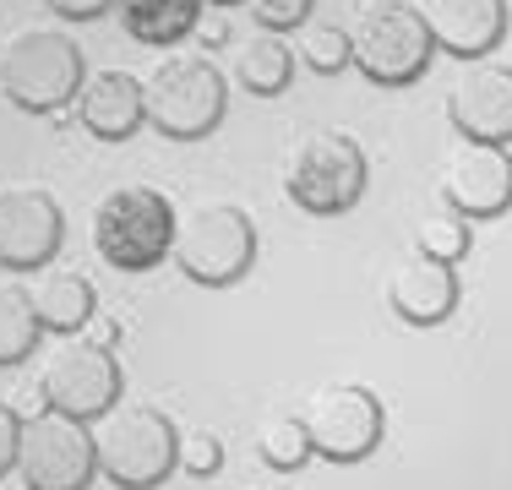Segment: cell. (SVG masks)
<instances>
[{"label": "cell", "instance_id": "obj_1", "mask_svg": "<svg viewBox=\"0 0 512 490\" xmlns=\"http://www.w3.org/2000/svg\"><path fill=\"white\" fill-rule=\"evenodd\" d=\"M88 431L99 474L115 480L120 490H153L158 480H169V469L180 458V431L153 403H109Z\"/></svg>", "mask_w": 512, "mask_h": 490}, {"label": "cell", "instance_id": "obj_15", "mask_svg": "<svg viewBox=\"0 0 512 490\" xmlns=\"http://www.w3.org/2000/svg\"><path fill=\"white\" fill-rule=\"evenodd\" d=\"M387 305L409 327H442L458 305V273L447 262H431L420 251H404L387 267Z\"/></svg>", "mask_w": 512, "mask_h": 490}, {"label": "cell", "instance_id": "obj_2", "mask_svg": "<svg viewBox=\"0 0 512 490\" xmlns=\"http://www.w3.org/2000/svg\"><path fill=\"white\" fill-rule=\"evenodd\" d=\"M82 77H88L82 49L60 28L28 22V28L6 33V44H0V93L17 109H28V115H50V109L71 104Z\"/></svg>", "mask_w": 512, "mask_h": 490}, {"label": "cell", "instance_id": "obj_8", "mask_svg": "<svg viewBox=\"0 0 512 490\" xmlns=\"http://www.w3.org/2000/svg\"><path fill=\"white\" fill-rule=\"evenodd\" d=\"M39 398L71 420H99L109 403H120V360L88 327L55 333L39 349Z\"/></svg>", "mask_w": 512, "mask_h": 490}, {"label": "cell", "instance_id": "obj_25", "mask_svg": "<svg viewBox=\"0 0 512 490\" xmlns=\"http://www.w3.org/2000/svg\"><path fill=\"white\" fill-rule=\"evenodd\" d=\"M251 17L262 33H284V28H306L311 22V0H251Z\"/></svg>", "mask_w": 512, "mask_h": 490}, {"label": "cell", "instance_id": "obj_4", "mask_svg": "<svg viewBox=\"0 0 512 490\" xmlns=\"http://www.w3.org/2000/svg\"><path fill=\"white\" fill-rule=\"evenodd\" d=\"M436 44L409 0H371L349 28V66L376 88H409L425 77Z\"/></svg>", "mask_w": 512, "mask_h": 490}, {"label": "cell", "instance_id": "obj_22", "mask_svg": "<svg viewBox=\"0 0 512 490\" xmlns=\"http://www.w3.org/2000/svg\"><path fill=\"white\" fill-rule=\"evenodd\" d=\"M256 452H262L267 469H300V463L311 458V436H306V420L300 414H273V420H262V431H256Z\"/></svg>", "mask_w": 512, "mask_h": 490}, {"label": "cell", "instance_id": "obj_16", "mask_svg": "<svg viewBox=\"0 0 512 490\" xmlns=\"http://www.w3.org/2000/svg\"><path fill=\"white\" fill-rule=\"evenodd\" d=\"M77 120L93 131V137H104V142H126L131 131L142 126V77H131V71H88L82 77V88H77Z\"/></svg>", "mask_w": 512, "mask_h": 490}, {"label": "cell", "instance_id": "obj_21", "mask_svg": "<svg viewBox=\"0 0 512 490\" xmlns=\"http://www.w3.org/2000/svg\"><path fill=\"white\" fill-rule=\"evenodd\" d=\"M469 218H458L453 207H436V213L420 218V229H414V251L431 256V262H447L458 267L463 256H469Z\"/></svg>", "mask_w": 512, "mask_h": 490}, {"label": "cell", "instance_id": "obj_14", "mask_svg": "<svg viewBox=\"0 0 512 490\" xmlns=\"http://www.w3.org/2000/svg\"><path fill=\"white\" fill-rule=\"evenodd\" d=\"M431 44L458 60H485L507 39V0H420Z\"/></svg>", "mask_w": 512, "mask_h": 490}, {"label": "cell", "instance_id": "obj_29", "mask_svg": "<svg viewBox=\"0 0 512 490\" xmlns=\"http://www.w3.org/2000/svg\"><path fill=\"white\" fill-rule=\"evenodd\" d=\"M202 6H207V0H202ZM213 6H235V0H213Z\"/></svg>", "mask_w": 512, "mask_h": 490}, {"label": "cell", "instance_id": "obj_11", "mask_svg": "<svg viewBox=\"0 0 512 490\" xmlns=\"http://www.w3.org/2000/svg\"><path fill=\"white\" fill-rule=\"evenodd\" d=\"M442 202L458 218L480 224L512 207V147L507 142H453L436 169Z\"/></svg>", "mask_w": 512, "mask_h": 490}, {"label": "cell", "instance_id": "obj_19", "mask_svg": "<svg viewBox=\"0 0 512 490\" xmlns=\"http://www.w3.org/2000/svg\"><path fill=\"white\" fill-rule=\"evenodd\" d=\"M235 77H240V88H251L256 98L284 93L289 77H295V49L278 39V33H251V39L235 49Z\"/></svg>", "mask_w": 512, "mask_h": 490}, {"label": "cell", "instance_id": "obj_7", "mask_svg": "<svg viewBox=\"0 0 512 490\" xmlns=\"http://www.w3.org/2000/svg\"><path fill=\"white\" fill-rule=\"evenodd\" d=\"M284 191L295 207H306L316 218L349 213L365 191V153L349 131H306L289 142L284 153Z\"/></svg>", "mask_w": 512, "mask_h": 490}, {"label": "cell", "instance_id": "obj_17", "mask_svg": "<svg viewBox=\"0 0 512 490\" xmlns=\"http://www.w3.org/2000/svg\"><path fill=\"white\" fill-rule=\"evenodd\" d=\"M28 300H33V316L39 327L50 333H82L93 322V284L77 273V267H39L28 284Z\"/></svg>", "mask_w": 512, "mask_h": 490}, {"label": "cell", "instance_id": "obj_5", "mask_svg": "<svg viewBox=\"0 0 512 490\" xmlns=\"http://www.w3.org/2000/svg\"><path fill=\"white\" fill-rule=\"evenodd\" d=\"M142 115L169 142H197L224 120V77L202 55H158L142 71Z\"/></svg>", "mask_w": 512, "mask_h": 490}, {"label": "cell", "instance_id": "obj_18", "mask_svg": "<svg viewBox=\"0 0 512 490\" xmlns=\"http://www.w3.org/2000/svg\"><path fill=\"white\" fill-rule=\"evenodd\" d=\"M120 28L142 44H175L197 28L202 0H115Z\"/></svg>", "mask_w": 512, "mask_h": 490}, {"label": "cell", "instance_id": "obj_26", "mask_svg": "<svg viewBox=\"0 0 512 490\" xmlns=\"http://www.w3.org/2000/svg\"><path fill=\"white\" fill-rule=\"evenodd\" d=\"M17 436H22V414L11 403H0V474L17 469Z\"/></svg>", "mask_w": 512, "mask_h": 490}, {"label": "cell", "instance_id": "obj_27", "mask_svg": "<svg viewBox=\"0 0 512 490\" xmlns=\"http://www.w3.org/2000/svg\"><path fill=\"white\" fill-rule=\"evenodd\" d=\"M44 6H50L55 17H66V22H88V17H99V11H109L115 0H44Z\"/></svg>", "mask_w": 512, "mask_h": 490}, {"label": "cell", "instance_id": "obj_23", "mask_svg": "<svg viewBox=\"0 0 512 490\" xmlns=\"http://www.w3.org/2000/svg\"><path fill=\"white\" fill-rule=\"evenodd\" d=\"M300 60H306L311 71H322V77L344 71L349 66V33L338 28V22H306V28H300Z\"/></svg>", "mask_w": 512, "mask_h": 490}, {"label": "cell", "instance_id": "obj_10", "mask_svg": "<svg viewBox=\"0 0 512 490\" xmlns=\"http://www.w3.org/2000/svg\"><path fill=\"white\" fill-rule=\"evenodd\" d=\"M306 420V436H311V452L327 463H360L376 452V441L387 431V409L371 387L360 382H327L316 387L300 409Z\"/></svg>", "mask_w": 512, "mask_h": 490}, {"label": "cell", "instance_id": "obj_6", "mask_svg": "<svg viewBox=\"0 0 512 490\" xmlns=\"http://www.w3.org/2000/svg\"><path fill=\"white\" fill-rule=\"evenodd\" d=\"M93 245L120 273H148L175 245V207L153 186H115L93 207Z\"/></svg>", "mask_w": 512, "mask_h": 490}, {"label": "cell", "instance_id": "obj_28", "mask_svg": "<svg viewBox=\"0 0 512 490\" xmlns=\"http://www.w3.org/2000/svg\"><path fill=\"white\" fill-rule=\"evenodd\" d=\"M191 33H197V39L213 49V44H224V39H229V22L218 17V11H207V6H202V17H197V28H191Z\"/></svg>", "mask_w": 512, "mask_h": 490}, {"label": "cell", "instance_id": "obj_20", "mask_svg": "<svg viewBox=\"0 0 512 490\" xmlns=\"http://www.w3.org/2000/svg\"><path fill=\"white\" fill-rule=\"evenodd\" d=\"M33 349H39V316H33L28 289L0 278V365L28 360Z\"/></svg>", "mask_w": 512, "mask_h": 490}, {"label": "cell", "instance_id": "obj_9", "mask_svg": "<svg viewBox=\"0 0 512 490\" xmlns=\"http://www.w3.org/2000/svg\"><path fill=\"white\" fill-rule=\"evenodd\" d=\"M17 474L28 490H88L93 474H99L88 420H71V414H60V409L22 414Z\"/></svg>", "mask_w": 512, "mask_h": 490}, {"label": "cell", "instance_id": "obj_3", "mask_svg": "<svg viewBox=\"0 0 512 490\" xmlns=\"http://www.w3.org/2000/svg\"><path fill=\"white\" fill-rule=\"evenodd\" d=\"M175 267L191 284L224 289L256 262V224L246 207L235 202H191L175 213V245H169Z\"/></svg>", "mask_w": 512, "mask_h": 490}, {"label": "cell", "instance_id": "obj_12", "mask_svg": "<svg viewBox=\"0 0 512 490\" xmlns=\"http://www.w3.org/2000/svg\"><path fill=\"white\" fill-rule=\"evenodd\" d=\"M60 229H66V218L44 186H28V180L0 186V267H11V273L50 267V256L60 251Z\"/></svg>", "mask_w": 512, "mask_h": 490}, {"label": "cell", "instance_id": "obj_13", "mask_svg": "<svg viewBox=\"0 0 512 490\" xmlns=\"http://www.w3.org/2000/svg\"><path fill=\"white\" fill-rule=\"evenodd\" d=\"M447 120L463 142H512V66L463 60L447 88Z\"/></svg>", "mask_w": 512, "mask_h": 490}, {"label": "cell", "instance_id": "obj_24", "mask_svg": "<svg viewBox=\"0 0 512 490\" xmlns=\"http://www.w3.org/2000/svg\"><path fill=\"white\" fill-rule=\"evenodd\" d=\"M218 463H224V441H218L213 431H180V458H175V469H186V474H197V480H207Z\"/></svg>", "mask_w": 512, "mask_h": 490}]
</instances>
